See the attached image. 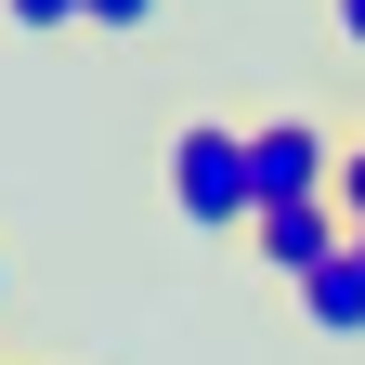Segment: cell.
I'll return each mask as SVG.
<instances>
[{
  "label": "cell",
  "mask_w": 365,
  "mask_h": 365,
  "mask_svg": "<svg viewBox=\"0 0 365 365\" xmlns=\"http://www.w3.org/2000/svg\"><path fill=\"white\" fill-rule=\"evenodd\" d=\"M157 14H170V0H78V26H91V39H144Z\"/></svg>",
  "instance_id": "cell-5"
},
{
  "label": "cell",
  "mask_w": 365,
  "mask_h": 365,
  "mask_svg": "<svg viewBox=\"0 0 365 365\" xmlns=\"http://www.w3.org/2000/svg\"><path fill=\"white\" fill-rule=\"evenodd\" d=\"M300 327H313V339H365V261H352V248L300 287Z\"/></svg>",
  "instance_id": "cell-4"
},
{
  "label": "cell",
  "mask_w": 365,
  "mask_h": 365,
  "mask_svg": "<svg viewBox=\"0 0 365 365\" xmlns=\"http://www.w3.org/2000/svg\"><path fill=\"white\" fill-rule=\"evenodd\" d=\"M327 182H339V130L327 118H261L248 130V196L261 209H313Z\"/></svg>",
  "instance_id": "cell-2"
},
{
  "label": "cell",
  "mask_w": 365,
  "mask_h": 365,
  "mask_svg": "<svg viewBox=\"0 0 365 365\" xmlns=\"http://www.w3.org/2000/svg\"><path fill=\"white\" fill-rule=\"evenodd\" d=\"M248 248H261V274H287V287H313V274H327L339 248H352V222L313 196V209H261L248 222Z\"/></svg>",
  "instance_id": "cell-3"
},
{
  "label": "cell",
  "mask_w": 365,
  "mask_h": 365,
  "mask_svg": "<svg viewBox=\"0 0 365 365\" xmlns=\"http://www.w3.org/2000/svg\"><path fill=\"white\" fill-rule=\"evenodd\" d=\"M170 209L196 222V235H248L261 196H248V130L235 118H182L170 130Z\"/></svg>",
  "instance_id": "cell-1"
},
{
  "label": "cell",
  "mask_w": 365,
  "mask_h": 365,
  "mask_svg": "<svg viewBox=\"0 0 365 365\" xmlns=\"http://www.w3.org/2000/svg\"><path fill=\"white\" fill-rule=\"evenodd\" d=\"M0 26H26V39H66V26H78V0H0Z\"/></svg>",
  "instance_id": "cell-6"
},
{
  "label": "cell",
  "mask_w": 365,
  "mask_h": 365,
  "mask_svg": "<svg viewBox=\"0 0 365 365\" xmlns=\"http://www.w3.org/2000/svg\"><path fill=\"white\" fill-rule=\"evenodd\" d=\"M352 261H365V235H352Z\"/></svg>",
  "instance_id": "cell-10"
},
{
  "label": "cell",
  "mask_w": 365,
  "mask_h": 365,
  "mask_svg": "<svg viewBox=\"0 0 365 365\" xmlns=\"http://www.w3.org/2000/svg\"><path fill=\"white\" fill-rule=\"evenodd\" d=\"M327 209H339L352 235H365V144H339V182H327Z\"/></svg>",
  "instance_id": "cell-7"
},
{
  "label": "cell",
  "mask_w": 365,
  "mask_h": 365,
  "mask_svg": "<svg viewBox=\"0 0 365 365\" xmlns=\"http://www.w3.org/2000/svg\"><path fill=\"white\" fill-rule=\"evenodd\" d=\"M339 39H352V53H365V0H339Z\"/></svg>",
  "instance_id": "cell-8"
},
{
  "label": "cell",
  "mask_w": 365,
  "mask_h": 365,
  "mask_svg": "<svg viewBox=\"0 0 365 365\" xmlns=\"http://www.w3.org/2000/svg\"><path fill=\"white\" fill-rule=\"evenodd\" d=\"M0 300H14V261H0Z\"/></svg>",
  "instance_id": "cell-9"
}]
</instances>
